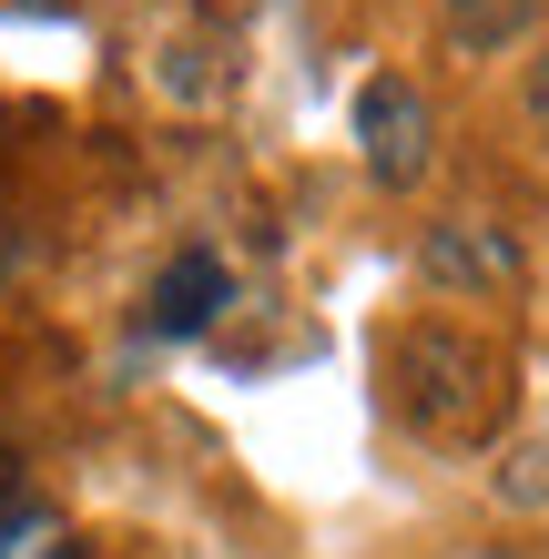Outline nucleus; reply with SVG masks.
Masks as SVG:
<instances>
[{
	"label": "nucleus",
	"mask_w": 549,
	"mask_h": 559,
	"mask_svg": "<svg viewBox=\"0 0 549 559\" xmlns=\"http://www.w3.org/2000/svg\"><path fill=\"white\" fill-rule=\"evenodd\" d=\"M51 530V509H41V488H21V478H0V549H21V539H41Z\"/></svg>",
	"instance_id": "0eeeda50"
},
{
	"label": "nucleus",
	"mask_w": 549,
	"mask_h": 559,
	"mask_svg": "<svg viewBox=\"0 0 549 559\" xmlns=\"http://www.w3.org/2000/svg\"><path fill=\"white\" fill-rule=\"evenodd\" d=\"M520 112H529V133H539V153H549V41H539L529 82H520Z\"/></svg>",
	"instance_id": "6e6552de"
},
{
	"label": "nucleus",
	"mask_w": 549,
	"mask_h": 559,
	"mask_svg": "<svg viewBox=\"0 0 549 559\" xmlns=\"http://www.w3.org/2000/svg\"><path fill=\"white\" fill-rule=\"evenodd\" d=\"M417 275L438 295H489V285H520V235H499V224L478 214H447L417 235Z\"/></svg>",
	"instance_id": "7ed1b4c3"
},
{
	"label": "nucleus",
	"mask_w": 549,
	"mask_h": 559,
	"mask_svg": "<svg viewBox=\"0 0 549 559\" xmlns=\"http://www.w3.org/2000/svg\"><path fill=\"white\" fill-rule=\"evenodd\" d=\"M41 559H92V549H82V539H51V549H41Z\"/></svg>",
	"instance_id": "1a4fd4ad"
},
{
	"label": "nucleus",
	"mask_w": 549,
	"mask_h": 559,
	"mask_svg": "<svg viewBox=\"0 0 549 559\" xmlns=\"http://www.w3.org/2000/svg\"><path fill=\"white\" fill-rule=\"evenodd\" d=\"M377 386H386V407H397L407 438H428V448H489L499 417H509V346L478 336V325H458V316H417V325L386 336Z\"/></svg>",
	"instance_id": "f257e3e1"
},
{
	"label": "nucleus",
	"mask_w": 549,
	"mask_h": 559,
	"mask_svg": "<svg viewBox=\"0 0 549 559\" xmlns=\"http://www.w3.org/2000/svg\"><path fill=\"white\" fill-rule=\"evenodd\" d=\"M499 499H509V509H549V427L499 457Z\"/></svg>",
	"instance_id": "423d86ee"
},
{
	"label": "nucleus",
	"mask_w": 549,
	"mask_h": 559,
	"mask_svg": "<svg viewBox=\"0 0 549 559\" xmlns=\"http://www.w3.org/2000/svg\"><path fill=\"white\" fill-rule=\"evenodd\" d=\"M539 31V0H447V51L489 61V51H520Z\"/></svg>",
	"instance_id": "39448f33"
},
{
	"label": "nucleus",
	"mask_w": 549,
	"mask_h": 559,
	"mask_svg": "<svg viewBox=\"0 0 549 559\" xmlns=\"http://www.w3.org/2000/svg\"><path fill=\"white\" fill-rule=\"evenodd\" d=\"M224 306H235V275H224V254H214V245H193V254H174V265L153 275V295H143V336L193 346Z\"/></svg>",
	"instance_id": "20e7f679"
},
{
	"label": "nucleus",
	"mask_w": 549,
	"mask_h": 559,
	"mask_svg": "<svg viewBox=\"0 0 549 559\" xmlns=\"http://www.w3.org/2000/svg\"><path fill=\"white\" fill-rule=\"evenodd\" d=\"M357 153H367V174L386 193H407L417 174H428V92L397 82V72H377L357 92Z\"/></svg>",
	"instance_id": "f03ea898"
}]
</instances>
